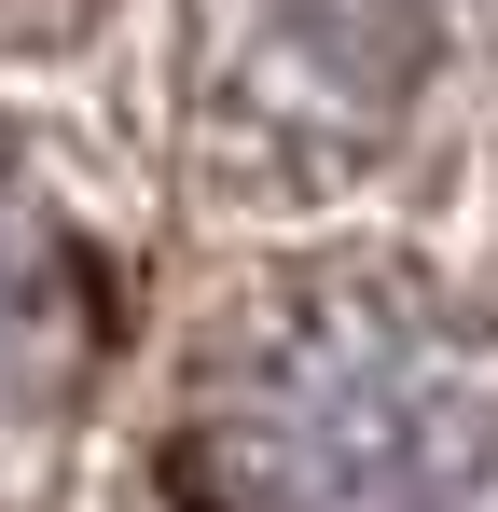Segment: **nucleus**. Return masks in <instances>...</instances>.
Segmentation results:
<instances>
[{
  "mask_svg": "<svg viewBox=\"0 0 498 512\" xmlns=\"http://www.w3.org/2000/svg\"><path fill=\"white\" fill-rule=\"evenodd\" d=\"M42 277H56V236L0 194V416H14V388L42 402V319H56V305H42Z\"/></svg>",
  "mask_w": 498,
  "mask_h": 512,
  "instance_id": "1",
  "label": "nucleus"
}]
</instances>
